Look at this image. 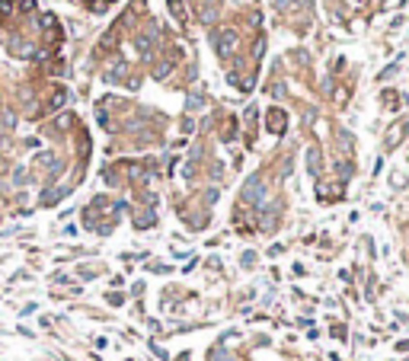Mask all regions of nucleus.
I'll return each instance as SVG.
<instances>
[]
</instances>
